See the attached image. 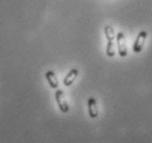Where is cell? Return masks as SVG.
<instances>
[{
    "instance_id": "2",
    "label": "cell",
    "mask_w": 152,
    "mask_h": 143,
    "mask_svg": "<svg viewBox=\"0 0 152 143\" xmlns=\"http://www.w3.org/2000/svg\"><path fill=\"white\" fill-rule=\"evenodd\" d=\"M55 100L57 102V106L63 113H67L69 111V106L66 101V98H65L64 91L61 89H57L55 91Z\"/></svg>"
},
{
    "instance_id": "4",
    "label": "cell",
    "mask_w": 152,
    "mask_h": 143,
    "mask_svg": "<svg viewBox=\"0 0 152 143\" xmlns=\"http://www.w3.org/2000/svg\"><path fill=\"white\" fill-rule=\"evenodd\" d=\"M145 40H147V32L145 31H140L139 34L137 35V39L133 42V45H132V51L136 54H139L142 51Z\"/></svg>"
},
{
    "instance_id": "7",
    "label": "cell",
    "mask_w": 152,
    "mask_h": 143,
    "mask_svg": "<svg viewBox=\"0 0 152 143\" xmlns=\"http://www.w3.org/2000/svg\"><path fill=\"white\" fill-rule=\"evenodd\" d=\"M77 76H78V69L77 68H73L71 71L69 72V74L65 76L64 80H63V83L66 87H69L72 85L74 82H75V79L77 78Z\"/></svg>"
},
{
    "instance_id": "5",
    "label": "cell",
    "mask_w": 152,
    "mask_h": 143,
    "mask_svg": "<svg viewBox=\"0 0 152 143\" xmlns=\"http://www.w3.org/2000/svg\"><path fill=\"white\" fill-rule=\"evenodd\" d=\"M87 107H88V115L89 117L95 119V118L98 117V107H97V100L96 98L91 97L88 98V101H87Z\"/></svg>"
},
{
    "instance_id": "6",
    "label": "cell",
    "mask_w": 152,
    "mask_h": 143,
    "mask_svg": "<svg viewBox=\"0 0 152 143\" xmlns=\"http://www.w3.org/2000/svg\"><path fill=\"white\" fill-rule=\"evenodd\" d=\"M45 78L49 83L50 87L53 89H57L58 88V80H57L56 74L53 71H48L45 73Z\"/></svg>"
},
{
    "instance_id": "1",
    "label": "cell",
    "mask_w": 152,
    "mask_h": 143,
    "mask_svg": "<svg viewBox=\"0 0 152 143\" xmlns=\"http://www.w3.org/2000/svg\"><path fill=\"white\" fill-rule=\"evenodd\" d=\"M104 32L107 39V46H106V54L107 56L114 57L116 54L115 51V31L110 26H106L104 28Z\"/></svg>"
},
{
    "instance_id": "3",
    "label": "cell",
    "mask_w": 152,
    "mask_h": 143,
    "mask_svg": "<svg viewBox=\"0 0 152 143\" xmlns=\"http://www.w3.org/2000/svg\"><path fill=\"white\" fill-rule=\"evenodd\" d=\"M116 38H117L118 54L121 57H126L128 55V50H127V42H126L125 33L124 32H118Z\"/></svg>"
}]
</instances>
